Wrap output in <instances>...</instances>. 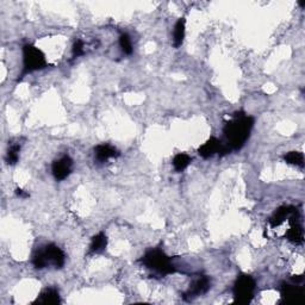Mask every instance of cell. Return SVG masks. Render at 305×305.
Masks as SVG:
<instances>
[{
	"instance_id": "1",
	"label": "cell",
	"mask_w": 305,
	"mask_h": 305,
	"mask_svg": "<svg viewBox=\"0 0 305 305\" xmlns=\"http://www.w3.org/2000/svg\"><path fill=\"white\" fill-rule=\"evenodd\" d=\"M254 127V118L246 116L243 112L234 115V120L229 121L224 127L225 146L231 151H240L249 139Z\"/></svg>"
},
{
	"instance_id": "2",
	"label": "cell",
	"mask_w": 305,
	"mask_h": 305,
	"mask_svg": "<svg viewBox=\"0 0 305 305\" xmlns=\"http://www.w3.org/2000/svg\"><path fill=\"white\" fill-rule=\"evenodd\" d=\"M141 261L149 270L155 271L162 276L175 272V267L170 262V259L160 249H152V251L147 252L141 259Z\"/></svg>"
},
{
	"instance_id": "3",
	"label": "cell",
	"mask_w": 305,
	"mask_h": 305,
	"mask_svg": "<svg viewBox=\"0 0 305 305\" xmlns=\"http://www.w3.org/2000/svg\"><path fill=\"white\" fill-rule=\"evenodd\" d=\"M47 67L45 55L36 48L35 45L25 44L23 47V71L20 76L29 74L35 71H39Z\"/></svg>"
},
{
	"instance_id": "4",
	"label": "cell",
	"mask_w": 305,
	"mask_h": 305,
	"mask_svg": "<svg viewBox=\"0 0 305 305\" xmlns=\"http://www.w3.org/2000/svg\"><path fill=\"white\" fill-rule=\"evenodd\" d=\"M255 280L248 274H242L237 278L234 284L233 294L235 303L239 304H248L254 297L255 291Z\"/></svg>"
},
{
	"instance_id": "5",
	"label": "cell",
	"mask_w": 305,
	"mask_h": 305,
	"mask_svg": "<svg viewBox=\"0 0 305 305\" xmlns=\"http://www.w3.org/2000/svg\"><path fill=\"white\" fill-rule=\"evenodd\" d=\"M229 152H230V149L225 146V143H222L219 140L216 139V137H210V139L198 149V154L203 158H209L213 156L215 154L227 155Z\"/></svg>"
},
{
	"instance_id": "6",
	"label": "cell",
	"mask_w": 305,
	"mask_h": 305,
	"mask_svg": "<svg viewBox=\"0 0 305 305\" xmlns=\"http://www.w3.org/2000/svg\"><path fill=\"white\" fill-rule=\"evenodd\" d=\"M289 222L291 224V228L289 229L288 233H286V239H288L290 242L295 243V245H302L304 241V230L303 227H302L301 221H300V212L298 210L296 209L292 215L289 217Z\"/></svg>"
},
{
	"instance_id": "7",
	"label": "cell",
	"mask_w": 305,
	"mask_h": 305,
	"mask_svg": "<svg viewBox=\"0 0 305 305\" xmlns=\"http://www.w3.org/2000/svg\"><path fill=\"white\" fill-rule=\"evenodd\" d=\"M73 160L68 155H65L59 160H55L51 166L54 178L56 180H65L72 173Z\"/></svg>"
},
{
	"instance_id": "8",
	"label": "cell",
	"mask_w": 305,
	"mask_h": 305,
	"mask_svg": "<svg viewBox=\"0 0 305 305\" xmlns=\"http://www.w3.org/2000/svg\"><path fill=\"white\" fill-rule=\"evenodd\" d=\"M209 289H210V279L205 276L199 277V278L196 279L191 284L188 291L185 292L184 300L192 301L193 298L199 297L200 295L206 294V292L209 291Z\"/></svg>"
},
{
	"instance_id": "9",
	"label": "cell",
	"mask_w": 305,
	"mask_h": 305,
	"mask_svg": "<svg viewBox=\"0 0 305 305\" xmlns=\"http://www.w3.org/2000/svg\"><path fill=\"white\" fill-rule=\"evenodd\" d=\"M280 295L288 303H295L298 300H301L302 296L304 295V290L298 284H289L282 283L280 285Z\"/></svg>"
},
{
	"instance_id": "10",
	"label": "cell",
	"mask_w": 305,
	"mask_h": 305,
	"mask_svg": "<svg viewBox=\"0 0 305 305\" xmlns=\"http://www.w3.org/2000/svg\"><path fill=\"white\" fill-rule=\"evenodd\" d=\"M44 254L47 256L48 262L51 265H54L55 268H62L65 266V261H66V256L65 253H63L56 245H50L44 247Z\"/></svg>"
},
{
	"instance_id": "11",
	"label": "cell",
	"mask_w": 305,
	"mask_h": 305,
	"mask_svg": "<svg viewBox=\"0 0 305 305\" xmlns=\"http://www.w3.org/2000/svg\"><path fill=\"white\" fill-rule=\"evenodd\" d=\"M297 209V207L295 206H280L279 209L276 210V212L273 213L272 217L270 218V224L271 227L276 228V227H279L280 224L283 223L284 221H285L286 218H289L290 216L292 215V212L295 211V210Z\"/></svg>"
},
{
	"instance_id": "12",
	"label": "cell",
	"mask_w": 305,
	"mask_h": 305,
	"mask_svg": "<svg viewBox=\"0 0 305 305\" xmlns=\"http://www.w3.org/2000/svg\"><path fill=\"white\" fill-rule=\"evenodd\" d=\"M94 152H96V157L97 160L104 161L109 160V158L111 157H117L120 156V152L116 148L112 147V146L110 145H99L97 146V148L94 149Z\"/></svg>"
},
{
	"instance_id": "13",
	"label": "cell",
	"mask_w": 305,
	"mask_h": 305,
	"mask_svg": "<svg viewBox=\"0 0 305 305\" xmlns=\"http://www.w3.org/2000/svg\"><path fill=\"white\" fill-rule=\"evenodd\" d=\"M59 304L60 303V295L56 289H45L37 300L35 301V304Z\"/></svg>"
},
{
	"instance_id": "14",
	"label": "cell",
	"mask_w": 305,
	"mask_h": 305,
	"mask_svg": "<svg viewBox=\"0 0 305 305\" xmlns=\"http://www.w3.org/2000/svg\"><path fill=\"white\" fill-rule=\"evenodd\" d=\"M108 246V237L104 233L97 234L96 236L92 237V242L90 246V253L92 254H100L106 249Z\"/></svg>"
},
{
	"instance_id": "15",
	"label": "cell",
	"mask_w": 305,
	"mask_h": 305,
	"mask_svg": "<svg viewBox=\"0 0 305 305\" xmlns=\"http://www.w3.org/2000/svg\"><path fill=\"white\" fill-rule=\"evenodd\" d=\"M185 23H186L185 18H180L174 26V38H173V42H174L175 48H179L180 45L182 44V42H184Z\"/></svg>"
},
{
	"instance_id": "16",
	"label": "cell",
	"mask_w": 305,
	"mask_h": 305,
	"mask_svg": "<svg viewBox=\"0 0 305 305\" xmlns=\"http://www.w3.org/2000/svg\"><path fill=\"white\" fill-rule=\"evenodd\" d=\"M191 160L192 158L187 154L181 152V154L175 155V157L173 158V166H174L176 172H181V170L187 168L188 164L191 163Z\"/></svg>"
},
{
	"instance_id": "17",
	"label": "cell",
	"mask_w": 305,
	"mask_h": 305,
	"mask_svg": "<svg viewBox=\"0 0 305 305\" xmlns=\"http://www.w3.org/2000/svg\"><path fill=\"white\" fill-rule=\"evenodd\" d=\"M284 160L290 164H295V166L304 167V155L300 152H290L284 156Z\"/></svg>"
},
{
	"instance_id": "18",
	"label": "cell",
	"mask_w": 305,
	"mask_h": 305,
	"mask_svg": "<svg viewBox=\"0 0 305 305\" xmlns=\"http://www.w3.org/2000/svg\"><path fill=\"white\" fill-rule=\"evenodd\" d=\"M19 151L20 146L19 145H11L8 147L7 154H6V162L7 164H16L18 162V158H19Z\"/></svg>"
},
{
	"instance_id": "19",
	"label": "cell",
	"mask_w": 305,
	"mask_h": 305,
	"mask_svg": "<svg viewBox=\"0 0 305 305\" xmlns=\"http://www.w3.org/2000/svg\"><path fill=\"white\" fill-rule=\"evenodd\" d=\"M32 262H33V266L37 268V270H42V268L47 267L48 265H49L47 256H45L44 254V251H38L37 253H36V254L33 255Z\"/></svg>"
},
{
	"instance_id": "20",
	"label": "cell",
	"mask_w": 305,
	"mask_h": 305,
	"mask_svg": "<svg viewBox=\"0 0 305 305\" xmlns=\"http://www.w3.org/2000/svg\"><path fill=\"white\" fill-rule=\"evenodd\" d=\"M120 47L124 54L130 55L131 53H133V44H131V39L129 37V35H127V33L121 35Z\"/></svg>"
},
{
	"instance_id": "21",
	"label": "cell",
	"mask_w": 305,
	"mask_h": 305,
	"mask_svg": "<svg viewBox=\"0 0 305 305\" xmlns=\"http://www.w3.org/2000/svg\"><path fill=\"white\" fill-rule=\"evenodd\" d=\"M82 54H84V42L81 39H78V41H75L74 45H73V56L78 57L81 56Z\"/></svg>"
},
{
	"instance_id": "22",
	"label": "cell",
	"mask_w": 305,
	"mask_h": 305,
	"mask_svg": "<svg viewBox=\"0 0 305 305\" xmlns=\"http://www.w3.org/2000/svg\"><path fill=\"white\" fill-rule=\"evenodd\" d=\"M16 194H17V196L19 197V198H27V197L30 196L29 193H26V192H24L23 190H20V188H17V190H16Z\"/></svg>"
},
{
	"instance_id": "23",
	"label": "cell",
	"mask_w": 305,
	"mask_h": 305,
	"mask_svg": "<svg viewBox=\"0 0 305 305\" xmlns=\"http://www.w3.org/2000/svg\"><path fill=\"white\" fill-rule=\"evenodd\" d=\"M300 5L302 6V7H303V6L305 5V2H304V1H302V2H300Z\"/></svg>"
}]
</instances>
